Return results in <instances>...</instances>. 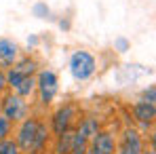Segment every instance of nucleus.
<instances>
[{"label": "nucleus", "instance_id": "nucleus-20", "mask_svg": "<svg viewBox=\"0 0 156 154\" xmlns=\"http://www.w3.org/2000/svg\"><path fill=\"white\" fill-rule=\"evenodd\" d=\"M4 91H6V78H4V70L0 68V97H2Z\"/></svg>", "mask_w": 156, "mask_h": 154}, {"label": "nucleus", "instance_id": "nucleus-4", "mask_svg": "<svg viewBox=\"0 0 156 154\" xmlns=\"http://www.w3.org/2000/svg\"><path fill=\"white\" fill-rule=\"evenodd\" d=\"M78 120V108L76 103L72 102H66L61 106H57L55 110L51 112V118H49V129H51V135L57 137L70 129H74Z\"/></svg>", "mask_w": 156, "mask_h": 154}, {"label": "nucleus", "instance_id": "nucleus-26", "mask_svg": "<svg viewBox=\"0 0 156 154\" xmlns=\"http://www.w3.org/2000/svg\"><path fill=\"white\" fill-rule=\"evenodd\" d=\"M87 154H93V152H91V150H89V148H87Z\"/></svg>", "mask_w": 156, "mask_h": 154}, {"label": "nucleus", "instance_id": "nucleus-12", "mask_svg": "<svg viewBox=\"0 0 156 154\" xmlns=\"http://www.w3.org/2000/svg\"><path fill=\"white\" fill-rule=\"evenodd\" d=\"M11 68H13L15 72H19L21 76H36V72L40 70V63H38L36 57H32V55H23V57H19Z\"/></svg>", "mask_w": 156, "mask_h": 154}, {"label": "nucleus", "instance_id": "nucleus-6", "mask_svg": "<svg viewBox=\"0 0 156 154\" xmlns=\"http://www.w3.org/2000/svg\"><path fill=\"white\" fill-rule=\"evenodd\" d=\"M131 114H133V120L144 129V131H152L154 129V123H156V106L154 103L137 99V102L131 106Z\"/></svg>", "mask_w": 156, "mask_h": 154}, {"label": "nucleus", "instance_id": "nucleus-8", "mask_svg": "<svg viewBox=\"0 0 156 154\" xmlns=\"http://www.w3.org/2000/svg\"><path fill=\"white\" fill-rule=\"evenodd\" d=\"M99 131H101V120L93 114H87V116L78 118L76 125H74V133L80 135L82 139H87V141H91Z\"/></svg>", "mask_w": 156, "mask_h": 154}, {"label": "nucleus", "instance_id": "nucleus-10", "mask_svg": "<svg viewBox=\"0 0 156 154\" xmlns=\"http://www.w3.org/2000/svg\"><path fill=\"white\" fill-rule=\"evenodd\" d=\"M21 57V51H19V45L11 38H0V68L6 70L11 68L17 59Z\"/></svg>", "mask_w": 156, "mask_h": 154}, {"label": "nucleus", "instance_id": "nucleus-15", "mask_svg": "<svg viewBox=\"0 0 156 154\" xmlns=\"http://www.w3.org/2000/svg\"><path fill=\"white\" fill-rule=\"evenodd\" d=\"M0 154H21V150L13 137H6V139H0Z\"/></svg>", "mask_w": 156, "mask_h": 154}, {"label": "nucleus", "instance_id": "nucleus-13", "mask_svg": "<svg viewBox=\"0 0 156 154\" xmlns=\"http://www.w3.org/2000/svg\"><path fill=\"white\" fill-rule=\"evenodd\" d=\"M72 139H74L72 129L66 131V133H61V135H57V137H53V154H70L72 148H74Z\"/></svg>", "mask_w": 156, "mask_h": 154}, {"label": "nucleus", "instance_id": "nucleus-23", "mask_svg": "<svg viewBox=\"0 0 156 154\" xmlns=\"http://www.w3.org/2000/svg\"><path fill=\"white\" fill-rule=\"evenodd\" d=\"M70 154H87V148H74Z\"/></svg>", "mask_w": 156, "mask_h": 154}, {"label": "nucleus", "instance_id": "nucleus-17", "mask_svg": "<svg viewBox=\"0 0 156 154\" xmlns=\"http://www.w3.org/2000/svg\"><path fill=\"white\" fill-rule=\"evenodd\" d=\"M32 15L38 19H51V9L47 6V2H36L32 6Z\"/></svg>", "mask_w": 156, "mask_h": 154}, {"label": "nucleus", "instance_id": "nucleus-9", "mask_svg": "<svg viewBox=\"0 0 156 154\" xmlns=\"http://www.w3.org/2000/svg\"><path fill=\"white\" fill-rule=\"evenodd\" d=\"M116 141H118V146L129 148V150H135V152H141V150L146 148V141H144L141 131L135 129V127H125L120 131V135L116 137Z\"/></svg>", "mask_w": 156, "mask_h": 154}, {"label": "nucleus", "instance_id": "nucleus-11", "mask_svg": "<svg viewBox=\"0 0 156 154\" xmlns=\"http://www.w3.org/2000/svg\"><path fill=\"white\" fill-rule=\"evenodd\" d=\"M53 135H51V129H49V123L44 116L38 118V129H36V141H34V148L30 154H44V150L49 148Z\"/></svg>", "mask_w": 156, "mask_h": 154}, {"label": "nucleus", "instance_id": "nucleus-21", "mask_svg": "<svg viewBox=\"0 0 156 154\" xmlns=\"http://www.w3.org/2000/svg\"><path fill=\"white\" fill-rule=\"evenodd\" d=\"M114 154H141V152H135V150H129V148L116 146V152H114Z\"/></svg>", "mask_w": 156, "mask_h": 154}, {"label": "nucleus", "instance_id": "nucleus-18", "mask_svg": "<svg viewBox=\"0 0 156 154\" xmlns=\"http://www.w3.org/2000/svg\"><path fill=\"white\" fill-rule=\"evenodd\" d=\"M139 99H144V102L154 103V106H156V87H154V84H148V87L141 91V97H139Z\"/></svg>", "mask_w": 156, "mask_h": 154}, {"label": "nucleus", "instance_id": "nucleus-24", "mask_svg": "<svg viewBox=\"0 0 156 154\" xmlns=\"http://www.w3.org/2000/svg\"><path fill=\"white\" fill-rule=\"evenodd\" d=\"M59 26H61V27H66V30H68V27H70V21H68V19H61V21H59Z\"/></svg>", "mask_w": 156, "mask_h": 154}, {"label": "nucleus", "instance_id": "nucleus-22", "mask_svg": "<svg viewBox=\"0 0 156 154\" xmlns=\"http://www.w3.org/2000/svg\"><path fill=\"white\" fill-rule=\"evenodd\" d=\"M141 154H156V148H154V146H150V148H144V150H141Z\"/></svg>", "mask_w": 156, "mask_h": 154}, {"label": "nucleus", "instance_id": "nucleus-3", "mask_svg": "<svg viewBox=\"0 0 156 154\" xmlns=\"http://www.w3.org/2000/svg\"><path fill=\"white\" fill-rule=\"evenodd\" d=\"M0 114L2 116H6L11 123H21L26 116L32 114V106L27 99L23 97H19L17 93H13V91H4L2 93V97H0Z\"/></svg>", "mask_w": 156, "mask_h": 154}, {"label": "nucleus", "instance_id": "nucleus-25", "mask_svg": "<svg viewBox=\"0 0 156 154\" xmlns=\"http://www.w3.org/2000/svg\"><path fill=\"white\" fill-rule=\"evenodd\" d=\"M36 42H38V38H36V36H32V38H30V40H27V45H32V47H34V45H36Z\"/></svg>", "mask_w": 156, "mask_h": 154}, {"label": "nucleus", "instance_id": "nucleus-16", "mask_svg": "<svg viewBox=\"0 0 156 154\" xmlns=\"http://www.w3.org/2000/svg\"><path fill=\"white\" fill-rule=\"evenodd\" d=\"M13 131H15V123H11L6 116L0 114V139L13 137Z\"/></svg>", "mask_w": 156, "mask_h": 154}, {"label": "nucleus", "instance_id": "nucleus-2", "mask_svg": "<svg viewBox=\"0 0 156 154\" xmlns=\"http://www.w3.org/2000/svg\"><path fill=\"white\" fill-rule=\"evenodd\" d=\"M59 91V76L51 68H40L36 72V95H38V103L42 108H49Z\"/></svg>", "mask_w": 156, "mask_h": 154}, {"label": "nucleus", "instance_id": "nucleus-5", "mask_svg": "<svg viewBox=\"0 0 156 154\" xmlns=\"http://www.w3.org/2000/svg\"><path fill=\"white\" fill-rule=\"evenodd\" d=\"M38 114H30L26 116L21 123L15 125V131H13V139L15 144L19 146L21 154H30L32 148H34V141H36V129H38Z\"/></svg>", "mask_w": 156, "mask_h": 154}, {"label": "nucleus", "instance_id": "nucleus-14", "mask_svg": "<svg viewBox=\"0 0 156 154\" xmlns=\"http://www.w3.org/2000/svg\"><path fill=\"white\" fill-rule=\"evenodd\" d=\"M13 93H17L19 97L23 99H30L32 95H36V76H26L19 80V84L15 89H11Z\"/></svg>", "mask_w": 156, "mask_h": 154}, {"label": "nucleus", "instance_id": "nucleus-19", "mask_svg": "<svg viewBox=\"0 0 156 154\" xmlns=\"http://www.w3.org/2000/svg\"><path fill=\"white\" fill-rule=\"evenodd\" d=\"M129 49H131V40H129V38H125V36H118V38L114 40V51L127 53Z\"/></svg>", "mask_w": 156, "mask_h": 154}, {"label": "nucleus", "instance_id": "nucleus-1", "mask_svg": "<svg viewBox=\"0 0 156 154\" xmlns=\"http://www.w3.org/2000/svg\"><path fill=\"white\" fill-rule=\"evenodd\" d=\"M68 70L74 80L78 82H87L89 78L95 76L97 72V57L87 49H78L70 55V61H68Z\"/></svg>", "mask_w": 156, "mask_h": 154}, {"label": "nucleus", "instance_id": "nucleus-7", "mask_svg": "<svg viewBox=\"0 0 156 154\" xmlns=\"http://www.w3.org/2000/svg\"><path fill=\"white\" fill-rule=\"evenodd\" d=\"M116 146H118L116 135L110 133V131H104V129L89 141V150L93 154H114L116 152Z\"/></svg>", "mask_w": 156, "mask_h": 154}]
</instances>
